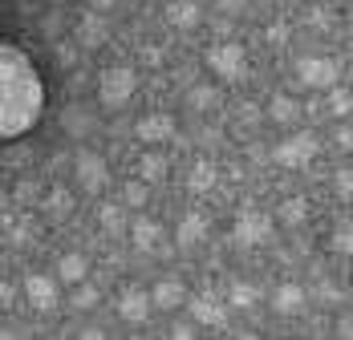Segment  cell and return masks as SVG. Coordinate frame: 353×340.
<instances>
[{"instance_id":"6da1fadb","label":"cell","mask_w":353,"mask_h":340,"mask_svg":"<svg viewBox=\"0 0 353 340\" xmlns=\"http://www.w3.org/2000/svg\"><path fill=\"white\" fill-rule=\"evenodd\" d=\"M45 109V85L17 45H0V142L21 138Z\"/></svg>"}]
</instances>
